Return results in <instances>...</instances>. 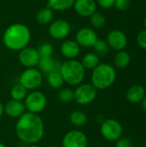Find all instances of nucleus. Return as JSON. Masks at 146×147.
I'll list each match as a JSON object with an SVG mask.
<instances>
[{
	"label": "nucleus",
	"instance_id": "nucleus-1",
	"mask_svg": "<svg viewBox=\"0 0 146 147\" xmlns=\"http://www.w3.org/2000/svg\"><path fill=\"white\" fill-rule=\"evenodd\" d=\"M15 132L17 138L27 145H36L42 140L45 134V126L39 115L26 112L18 118Z\"/></svg>",
	"mask_w": 146,
	"mask_h": 147
},
{
	"label": "nucleus",
	"instance_id": "nucleus-2",
	"mask_svg": "<svg viewBox=\"0 0 146 147\" xmlns=\"http://www.w3.org/2000/svg\"><path fill=\"white\" fill-rule=\"evenodd\" d=\"M31 36V31L27 25L15 22L9 25L4 30L2 41L7 49L13 52H19L28 46Z\"/></svg>",
	"mask_w": 146,
	"mask_h": 147
},
{
	"label": "nucleus",
	"instance_id": "nucleus-3",
	"mask_svg": "<svg viewBox=\"0 0 146 147\" xmlns=\"http://www.w3.org/2000/svg\"><path fill=\"white\" fill-rule=\"evenodd\" d=\"M59 72L65 84L71 86H77L83 84L86 70L80 61L77 59H67L60 65Z\"/></svg>",
	"mask_w": 146,
	"mask_h": 147
},
{
	"label": "nucleus",
	"instance_id": "nucleus-4",
	"mask_svg": "<svg viewBox=\"0 0 146 147\" xmlns=\"http://www.w3.org/2000/svg\"><path fill=\"white\" fill-rule=\"evenodd\" d=\"M116 79V71L108 63H100L91 73V84L98 90H106L111 87Z\"/></svg>",
	"mask_w": 146,
	"mask_h": 147
},
{
	"label": "nucleus",
	"instance_id": "nucleus-5",
	"mask_svg": "<svg viewBox=\"0 0 146 147\" xmlns=\"http://www.w3.org/2000/svg\"><path fill=\"white\" fill-rule=\"evenodd\" d=\"M43 83L42 72L36 67L26 68L19 78V84H22L28 91L36 90Z\"/></svg>",
	"mask_w": 146,
	"mask_h": 147
},
{
	"label": "nucleus",
	"instance_id": "nucleus-6",
	"mask_svg": "<svg viewBox=\"0 0 146 147\" xmlns=\"http://www.w3.org/2000/svg\"><path fill=\"white\" fill-rule=\"evenodd\" d=\"M23 103L27 112L39 115L46 109L47 99L44 93L36 90L28 93Z\"/></svg>",
	"mask_w": 146,
	"mask_h": 147
},
{
	"label": "nucleus",
	"instance_id": "nucleus-7",
	"mask_svg": "<svg viewBox=\"0 0 146 147\" xmlns=\"http://www.w3.org/2000/svg\"><path fill=\"white\" fill-rule=\"evenodd\" d=\"M97 96V90L91 84H81L74 90V101L79 105H89Z\"/></svg>",
	"mask_w": 146,
	"mask_h": 147
},
{
	"label": "nucleus",
	"instance_id": "nucleus-8",
	"mask_svg": "<svg viewBox=\"0 0 146 147\" xmlns=\"http://www.w3.org/2000/svg\"><path fill=\"white\" fill-rule=\"evenodd\" d=\"M101 134L108 141H116L123 134V127L121 124L115 119H108L102 121L101 125Z\"/></svg>",
	"mask_w": 146,
	"mask_h": 147
},
{
	"label": "nucleus",
	"instance_id": "nucleus-9",
	"mask_svg": "<svg viewBox=\"0 0 146 147\" xmlns=\"http://www.w3.org/2000/svg\"><path fill=\"white\" fill-rule=\"evenodd\" d=\"M88 137L79 129L68 131L63 137L62 147H88Z\"/></svg>",
	"mask_w": 146,
	"mask_h": 147
},
{
	"label": "nucleus",
	"instance_id": "nucleus-10",
	"mask_svg": "<svg viewBox=\"0 0 146 147\" xmlns=\"http://www.w3.org/2000/svg\"><path fill=\"white\" fill-rule=\"evenodd\" d=\"M71 27L68 21L65 19L53 20L48 27V34L51 38L61 40L65 39L71 33Z\"/></svg>",
	"mask_w": 146,
	"mask_h": 147
},
{
	"label": "nucleus",
	"instance_id": "nucleus-11",
	"mask_svg": "<svg viewBox=\"0 0 146 147\" xmlns=\"http://www.w3.org/2000/svg\"><path fill=\"white\" fill-rule=\"evenodd\" d=\"M40 56L37 48L26 47L18 52V61L25 68H34L38 65Z\"/></svg>",
	"mask_w": 146,
	"mask_h": 147
},
{
	"label": "nucleus",
	"instance_id": "nucleus-12",
	"mask_svg": "<svg viewBox=\"0 0 146 147\" xmlns=\"http://www.w3.org/2000/svg\"><path fill=\"white\" fill-rule=\"evenodd\" d=\"M97 39L98 36L95 29L89 27L79 28L75 34V40L80 47H93Z\"/></svg>",
	"mask_w": 146,
	"mask_h": 147
},
{
	"label": "nucleus",
	"instance_id": "nucleus-13",
	"mask_svg": "<svg viewBox=\"0 0 146 147\" xmlns=\"http://www.w3.org/2000/svg\"><path fill=\"white\" fill-rule=\"evenodd\" d=\"M110 48L119 52L122 51L127 46V37L126 34L119 29H113L108 32L106 40Z\"/></svg>",
	"mask_w": 146,
	"mask_h": 147
},
{
	"label": "nucleus",
	"instance_id": "nucleus-14",
	"mask_svg": "<svg viewBox=\"0 0 146 147\" xmlns=\"http://www.w3.org/2000/svg\"><path fill=\"white\" fill-rule=\"evenodd\" d=\"M72 8L78 16L89 17L96 11L97 3L96 0H75Z\"/></svg>",
	"mask_w": 146,
	"mask_h": 147
},
{
	"label": "nucleus",
	"instance_id": "nucleus-15",
	"mask_svg": "<svg viewBox=\"0 0 146 147\" xmlns=\"http://www.w3.org/2000/svg\"><path fill=\"white\" fill-rule=\"evenodd\" d=\"M4 114L10 118L18 119L23 114H25L26 108L24 103L21 101H15L13 99L9 100L5 104H3Z\"/></svg>",
	"mask_w": 146,
	"mask_h": 147
},
{
	"label": "nucleus",
	"instance_id": "nucleus-16",
	"mask_svg": "<svg viewBox=\"0 0 146 147\" xmlns=\"http://www.w3.org/2000/svg\"><path fill=\"white\" fill-rule=\"evenodd\" d=\"M80 48L75 40H65L61 43L59 52L66 59H76L80 53Z\"/></svg>",
	"mask_w": 146,
	"mask_h": 147
},
{
	"label": "nucleus",
	"instance_id": "nucleus-17",
	"mask_svg": "<svg viewBox=\"0 0 146 147\" xmlns=\"http://www.w3.org/2000/svg\"><path fill=\"white\" fill-rule=\"evenodd\" d=\"M145 96V90L140 84H133L126 91V100L131 103H139Z\"/></svg>",
	"mask_w": 146,
	"mask_h": 147
},
{
	"label": "nucleus",
	"instance_id": "nucleus-18",
	"mask_svg": "<svg viewBox=\"0 0 146 147\" xmlns=\"http://www.w3.org/2000/svg\"><path fill=\"white\" fill-rule=\"evenodd\" d=\"M60 65L51 57H40L38 63V69L45 74H48L54 71H59Z\"/></svg>",
	"mask_w": 146,
	"mask_h": 147
},
{
	"label": "nucleus",
	"instance_id": "nucleus-19",
	"mask_svg": "<svg viewBox=\"0 0 146 147\" xmlns=\"http://www.w3.org/2000/svg\"><path fill=\"white\" fill-rule=\"evenodd\" d=\"M35 20L40 25H49L53 21V10L48 7L40 9L35 15Z\"/></svg>",
	"mask_w": 146,
	"mask_h": 147
},
{
	"label": "nucleus",
	"instance_id": "nucleus-20",
	"mask_svg": "<svg viewBox=\"0 0 146 147\" xmlns=\"http://www.w3.org/2000/svg\"><path fill=\"white\" fill-rule=\"evenodd\" d=\"M75 0H47L46 7L53 11H65L73 7Z\"/></svg>",
	"mask_w": 146,
	"mask_h": 147
},
{
	"label": "nucleus",
	"instance_id": "nucleus-21",
	"mask_svg": "<svg viewBox=\"0 0 146 147\" xmlns=\"http://www.w3.org/2000/svg\"><path fill=\"white\" fill-rule=\"evenodd\" d=\"M80 62L85 70H93L100 64V57L95 53H87Z\"/></svg>",
	"mask_w": 146,
	"mask_h": 147
},
{
	"label": "nucleus",
	"instance_id": "nucleus-22",
	"mask_svg": "<svg viewBox=\"0 0 146 147\" xmlns=\"http://www.w3.org/2000/svg\"><path fill=\"white\" fill-rule=\"evenodd\" d=\"M46 83L52 89L54 90L61 89L65 84L59 71H54L48 73L46 75Z\"/></svg>",
	"mask_w": 146,
	"mask_h": 147
},
{
	"label": "nucleus",
	"instance_id": "nucleus-23",
	"mask_svg": "<svg viewBox=\"0 0 146 147\" xmlns=\"http://www.w3.org/2000/svg\"><path fill=\"white\" fill-rule=\"evenodd\" d=\"M70 121L73 126L80 127L88 122V116L82 110H73L70 115Z\"/></svg>",
	"mask_w": 146,
	"mask_h": 147
},
{
	"label": "nucleus",
	"instance_id": "nucleus-24",
	"mask_svg": "<svg viewBox=\"0 0 146 147\" xmlns=\"http://www.w3.org/2000/svg\"><path fill=\"white\" fill-rule=\"evenodd\" d=\"M130 61H131L130 54L124 50L119 51L115 54L114 59V65L119 69H124L127 67L130 64Z\"/></svg>",
	"mask_w": 146,
	"mask_h": 147
},
{
	"label": "nucleus",
	"instance_id": "nucleus-25",
	"mask_svg": "<svg viewBox=\"0 0 146 147\" xmlns=\"http://www.w3.org/2000/svg\"><path fill=\"white\" fill-rule=\"evenodd\" d=\"M28 90L26 88H24L22 84H20L19 83L13 85L10 89V97L13 100L15 101H24V99L26 98L27 95H28Z\"/></svg>",
	"mask_w": 146,
	"mask_h": 147
},
{
	"label": "nucleus",
	"instance_id": "nucleus-26",
	"mask_svg": "<svg viewBox=\"0 0 146 147\" xmlns=\"http://www.w3.org/2000/svg\"><path fill=\"white\" fill-rule=\"evenodd\" d=\"M93 48H94V53L97 54L99 57H105L109 53V49H110L107 41L99 38L94 44Z\"/></svg>",
	"mask_w": 146,
	"mask_h": 147
},
{
	"label": "nucleus",
	"instance_id": "nucleus-27",
	"mask_svg": "<svg viewBox=\"0 0 146 147\" xmlns=\"http://www.w3.org/2000/svg\"><path fill=\"white\" fill-rule=\"evenodd\" d=\"M89 18V22L91 26L93 27V28H97V29L102 28L105 26L106 22H107L105 16L97 11L92 14Z\"/></svg>",
	"mask_w": 146,
	"mask_h": 147
},
{
	"label": "nucleus",
	"instance_id": "nucleus-28",
	"mask_svg": "<svg viewBox=\"0 0 146 147\" xmlns=\"http://www.w3.org/2000/svg\"><path fill=\"white\" fill-rule=\"evenodd\" d=\"M58 98L61 102L69 103L74 101V90L69 88L61 89L58 93Z\"/></svg>",
	"mask_w": 146,
	"mask_h": 147
},
{
	"label": "nucleus",
	"instance_id": "nucleus-29",
	"mask_svg": "<svg viewBox=\"0 0 146 147\" xmlns=\"http://www.w3.org/2000/svg\"><path fill=\"white\" fill-rule=\"evenodd\" d=\"M37 50L40 57H51L53 53V47L49 42L41 43L38 47Z\"/></svg>",
	"mask_w": 146,
	"mask_h": 147
},
{
	"label": "nucleus",
	"instance_id": "nucleus-30",
	"mask_svg": "<svg viewBox=\"0 0 146 147\" xmlns=\"http://www.w3.org/2000/svg\"><path fill=\"white\" fill-rule=\"evenodd\" d=\"M131 5V0H115L114 6L120 11H125L129 9Z\"/></svg>",
	"mask_w": 146,
	"mask_h": 147
},
{
	"label": "nucleus",
	"instance_id": "nucleus-31",
	"mask_svg": "<svg viewBox=\"0 0 146 147\" xmlns=\"http://www.w3.org/2000/svg\"><path fill=\"white\" fill-rule=\"evenodd\" d=\"M115 142V147H133V141L128 137H120Z\"/></svg>",
	"mask_w": 146,
	"mask_h": 147
},
{
	"label": "nucleus",
	"instance_id": "nucleus-32",
	"mask_svg": "<svg viewBox=\"0 0 146 147\" xmlns=\"http://www.w3.org/2000/svg\"><path fill=\"white\" fill-rule=\"evenodd\" d=\"M137 42L142 49L146 51V29L142 30L139 33L137 36Z\"/></svg>",
	"mask_w": 146,
	"mask_h": 147
},
{
	"label": "nucleus",
	"instance_id": "nucleus-33",
	"mask_svg": "<svg viewBox=\"0 0 146 147\" xmlns=\"http://www.w3.org/2000/svg\"><path fill=\"white\" fill-rule=\"evenodd\" d=\"M97 5H99L102 9H110L114 6L115 0H96V1Z\"/></svg>",
	"mask_w": 146,
	"mask_h": 147
},
{
	"label": "nucleus",
	"instance_id": "nucleus-34",
	"mask_svg": "<svg viewBox=\"0 0 146 147\" xmlns=\"http://www.w3.org/2000/svg\"><path fill=\"white\" fill-rule=\"evenodd\" d=\"M141 108H142V109L146 113V95L144 97V99L141 101Z\"/></svg>",
	"mask_w": 146,
	"mask_h": 147
},
{
	"label": "nucleus",
	"instance_id": "nucleus-35",
	"mask_svg": "<svg viewBox=\"0 0 146 147\" xmlns=\"http://www.w3.org/2000/svg\"><path fill=\"white\" fill-rule=\"evenodd\" d=\"M4 114V109H3V104L0 102V118L3 116V115Z\"/></svg>",
	"mask_w": 146,
	"mask_h": 147
},
{
	"label": "nucleus",
	"instance_id": "nucleus-36",
	"mask_svg": "<svg viewBox=\"0 0 146 147\" xmlns=\"http://www.w3.org/2000/svg\"><path fill=\"white\" fill-rule=\"evenodd\" d=\"M28 147H40V146H38L37 144L36 145H29Z\"/></svg>",
	"mask_w": 146,
	"mask_h": 147
},
{
	"label": "nucleus",
	"instance_id": "nucleus-37",
	"mask_svg": "<svg viewBox=\"0 0 146 147\" xmlns=\"http://www.w3.org/2000/svg\"><path fill=\"white\" fill-rule=\"evenodd\" d=\"M0 147H7L3 143H2V142H0Z\"/></svg>",
	"mask_w": 146,
	"mask_h": 147
},
{
	"label": "nucleus",
	"instance_id": "nucleus-38",
	"mask_svg": "<svg viewBox=\"0 0 146 147\" xmlns=\"http://www.w3.org/2000/svg\"><path fill=\"white\" fill-rule=\"evenodd\" d=\"M144 24H145V29H146V17L144 19Z\"/></svg>",
	"mask_w": 146,
	"mask_h": 147
},
{
	"label": "nucleus",
	"instance_id": "nucleus-39",
	"mask_svg": "<svg viewBox=\"0 0 146 147\" xmlns=\"http://www.w3.org/2000/svg\"><path fill=\"white\" fill-rule=\"evenodd\" d=\"M145 147H146V140H145Z\"/></svg>",
	"mask_w": 146,
	"mask_h": 147
}]
</instances>
